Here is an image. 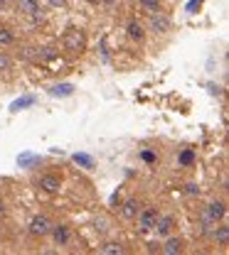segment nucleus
Returning a JSON list of instances; mask_svg holds the SVG:
<instances>
[{"label":"nucleus","mask_w":229,"mask_h":255,"mask_svg":"<svg viewBox=\"0 0 229 255\" xmlns=\"http://www.w3.org/2000/svg\"><path fill=\"white\" fill-rule=\"evenodd\" d=\"M225 204L222 201H212V204H207V209H205V226H217L222 218H225Z\"/></svg>","instance_id":"f03ea898"},{"label":"nucleus","mask_w":229,"mask_h":255,"mask_svg":"<svg viewBox=\"0 0 229 255\" xmlns=\"http://www.w3.org/2000/svg\"><path fill=\"white\" fill-rule=\"evenodd\" d=\"M215 241H217L220 246H227L229 243V226H217V228H215Z\"/></svg>","instance_id":"4468645a"},{"label":"nucleus","mask_w":229,"mask_h":255,"mask_svg":"<svg viewBox=\"0 0 229 255\" xmlns=\"http://www.w3.org/2000/svg\"><path fill=\"white\" fill-rule=\"evenodd\" d=\"M30 103H35L32 96H27V98H22V101H15V103H12V111H20L22 106H30Z\"/></svg>","instance_id":"412c9836"},{"label":"nucleus","mask_w":229,"mask_h":255,"mask_svg":"<svg viewBox=\"0 0 229 255\" xmlns=\"http://www.w3.org/2000/svg\"><path fill=\"white\" fill-rule=\"evenodd\" d=\"M143 160H146V162H155V155H153V152H143Z\"/></svg>","instance_id":"b1692460"},{"label":"nucleus","mask_w":229,"mask_h":255,"mask_svg":"<svg viewBox=\"0 0 229 255\" xmlns=\"http://www.w3.org/2000/svg\"><path fill=\"white\" fill-rule=\"evenodd\" d=\"M52 226H55V223H52L47 216H35V218L30 221V233H32V236H50Z\"/></svg>","instance_id":"7ed1b4c3"},{"label":"nucleus","mask_w":229,"mask_h":255,"mask_svg":"<svg viewBox=\"0 0 229 255\" xmlns=\"http://www.w3.org/2000/svg\"><path fill=\"white\" fill-rule=\"evenodd\" d=\"M89 2H91V5H99V0H89Z\"/></svg>","instance_id":"cd10ccee"},{"label":"nucleus","mask_w":229,"mask_h":255,"mask_svg":"<svg viewBox=\"0 0 229 255\" xmlns=\"http://www.w3.org/2000/svg\"><path fill=\"white\" fill-rule=\"evenodd\" d=\"M143 35H146V32H143V25H141V22H136V20L128 22V37H131V40H143Z\"/></svg>","instance_id":"ddd939ff"},{"label":"nucleus","mask_w":229,"mask_h":255,"mask_svg":"<svg viewBox=\"0 0 229 255\" xmlns=\"http://www.w3.org/2000/svg\"><path fill=\"white\" fill-rule=\"evenodd\" d=\"M74 160L79 162V165H84L86 170H91V167H94V160H91V157H86V155H74Z\"/></svg>","instance_id":"6ab92c4d"},{"label":"nucleus","mask_w":229,"mask_h":255,"mask_svg":"<svg viewBox=\"0 0 229 255\" xmlns=\"http://www.w3.org/2000/svg\"><path fill=\"white\" fill-rule=\"evenodd\" d=\"M187 194H200V189H197V184H187Z\"/></svg>","instance_id":"393cba45"},{"label":"nucleus","mask_w":229,"mask_h":255,"mask_svg":"<svg viewBox=\"0 0 229 255\" xmlns=\"http://www.w3.org/2000/svg\"><path fill=\"white\" fill-rule=\"evenodd\" d=\"M17 10L30 17H40V0H17Z\"/></svg>","instance_id":"1a4fd4ad"},{"label":"nucleus","mask_w":229,"mask_h":255,"mask_svg":"<svg viewBox=\"0 0 229 255\" xmlns=\"http://www.w3.org/2000/svg\"><path fill=\"white\" fill-rule=\"evenodd\" d=\"M62 187V179L57 177V174H42L40 177V189L47 191V194H55V191H59Z\"/></svg>","instance_id":"0eeeda50"},{"label":"nucleus","mask_w":229,"mask_h":255,"mask_svg":"<svg viewBox=\"0 0 229 255\" xmlns=\"http://www.w3.org/2000/svg\"><path fill=\"white\" fill-rule=\"evenodd\" d=\"M62 44H64L67 52H84V47H86V37H84V32H79V30L72 27V30L64 35Z\"/></svg>","instance_id":"f257e3e1"},{"label":"nucleus","mask_w":229,"mask_h":255,"mask_svg":"<svg viewBox=\"0 0 229 255\" xmlns=\"http://www.w3.org/2000/svg\"><path fill=\"white\" fill-rule=\"evenodd\" d=\"M47 2H50V5H52V7H62V5H64V2H67V0H47Z\"/></svg>","instance_id":"5701e85b"},{"label":"nucleus","mask_w":229,"mask_h":255,"mask_svg":"<svg viewBox=\"0 0 229 255\" xmlns=\"http://www.w3.org/2000/svg\"><path fill=\"white\" fill-rule=\"evenodd\" d=\"M12 32L7 30V27H0V44H12Z\"/></svg>","instance_id":"f3484780"},{"label":"nucleus","mask_w":229,"mask_h":255,"mask_svg":"<svg viewBox=\"0 0 229 255\" xmlns=\"http://www.w3.org/2000/svg\"><path fill=\"white\" fill-rule=\"evenodd\" d=\"M50 233H52V238H55L57 246H69V241H72V233H69L67 226H57V223H55Z\"/></svg>","instance_id":"6e6552de"},{"label":"nucleus","mask_w":229,"mask_h":255,"mask_svg":"<svg viewBox=\"0 0 229 255\" xmlns=\"http://www.w3.org/2000/svg\"><path fill=\"white\" fill-rule=\"evenodd\" d=\"M170 27H172V22H170V17H168V15H163V12H153L151 15V30L153 32L165 35Z\"/></svg>","instance_id":"39448f33"},{"label":"nucleus","mask_w":229,"mask_h":255,"mask_svg":"<svg viewBox=\"0 0 229 255\" xmlns=\"http://www.w3.org/2000/svg\"><path fill=\"white\" fill-rule=\"evenodd\" d=\"M50 93H52V96H72V93H74V86H72V84H57V86L50 88Z\"/></svg>","instance_id":"f8f14e48"},{"label":"nucleus","mask_w":229,"mask_h":255,"mask_svg":"<svg viewBox=\"0 0 229 255\" xmlns=\"http://www.w3.org/2000/svg\"><path fill=\"white\" fill-rule=\"evenodd\" d=\"M99 253H104V255H121V253H126V251H123V246H121V243H106V246H101V248H99Z\"/></svg>","instance_id":"2eb2a0df"},{"label":"nucleus","mask_w":229,"mask_h":255,"mask_svg":"<svg viewBox=\"0 0 229 255\" xmlns=\"http://www.w3.org/2000/svg\"><path fill=\"white\" fill-rule=\"evenodd\" d=\"M163 253H168V255L182 253V241H180V238H172V236H168V241H165V246H163Z\"/></svg>","instance_id":"9b49d317"},{"label":"nucleus","mask_w":229,"mask_h":255,"mask_svg":"<svg viewBox=\"0 0 229 255\" xmlns=\"http://www.w3.org/2000/svg\"><path fill=\"white\" fill-rule=\"evenodd\" d=\"M192 160H195V152H192V150H185V152L180 155V165H185V167L192 165Z\"/></svg>","instance_id":"a211bd4d"},{"label":"nucleus","mask_w":229,"mask_h":255,"mask_svg":"<svg viewBox=\"0 0 229 255\" xmlns=\"http://www.w3.org/2000/svg\"><path fill=\"white\" fill-rule=\"evenodd\" d=\"M37 54H40V59H45V62H50V59H55V57H57V52H52L50 47H45V49H42V52H37Z\"/></svg>","instance_id":"aec40b11"},{"label":"nucleus","mask_w":229,"mask_h":255,"mask_svg":"<svg viewBox=\"0 0 229 255\" xmlns=\"http://www.w3.org/2000/svg\"><path fill=\"white\" fill-rule=\"evenodd\" d=\"M141 2V7L143 10H148V12H160V0H138Z\"/></svg>","instance_id":"dca6fc26"},{"label":"nucleus","mask_w":229,"mask_h":255,"mask_svg":"<svg viewBox=\"0 0 229 255\" xmlns=\"http://www.w3.org/2000/svg\"><path fill=\"white\" fill-rule=\"evenodd\" d=\"M10 66H12V59L5 57V54H0V71H7Z\"/></svg>","instance_id":"4be33fe9"},{"label":"nucleus","mask_w":229,"mask_h":255,"mask_svg":"<svg viewBox=\"0 0 229 255\" xmlns=\"http://www.w3.org/2000/svg\"><path fill=\"white\" fill-rule=\"evenodd\" d=\"M2 213H5V204L0 201V216H2Z\"/></svg>","instance_id":"bb28decb"},{"label":"nucleus","mask_w":229,"mask_h":255,"mask_svg":"<svg viewBox=\"0 0 229 255\" xmlns=\"http://www.w3.org/2000/svg\"><path fill=\"white\" fill-rule=\"evenodd\" d=\"M153 228L158 231L160 238H168L172 233V228H175V216H158V221H155Z\"/></svg>","instance_id":"423d86ee"},{"label":"nucleus","mask_w":229,"mask_h":255,"mask_svg":"<svg viewBox=\"0 0 229 255\" xmlns=\"http://www.w3.org/2000/svg\"><path fill=\"white\" fill-rule=\"evenodd\" d=\"M138 211H141V201H136V199H128V201L121 206V216H123V218H136Z\"/></svg>","instance_id":"9d476101"},{"label":"nucleus","mask_w":229,"mask_h":255,"mask_svg":"<svg viewBox=\"0 0 229 255\" xmlns=\"http://www.w3.org/2000/svg\"><path fill=\"white\" fill-rule=\"evenodd\" d=\"M158 209H146V211H138V228L141 231H153V226H155V221H158Z\"/></svg>","instance_id":"20e7f679"},{"label":"nucleus","mask_w":229,"mask_h":255,"mask_svg":"<svg viewBox=\"0 0 229 255\" xmlns=\"http://www.w3.org/2000/svg\"><path fill=\"white\" fill-rule=\"evenodd\" d=\"M99 5H106V7H114L116 0H99Z\"/></svg>","instance_id":"a878e982"}]
</instances>
